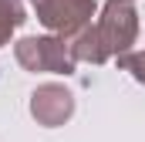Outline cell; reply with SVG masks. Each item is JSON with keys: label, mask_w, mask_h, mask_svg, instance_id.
<instances>
[{"label": "cell", "mask_w": 145, "mask_h": 142, "mask_svg": "<svg viewBox=\"0 0 145 142\" xmlns=\"http://www.w3.org/2000/svg\"><path fill=\"white\" fill-rule=\"evenodd\" d=\"M14 58L24 71H47V74H71L78 58L71 51V41L61 34H44V37H20L14 44Z\"/></svg>", "instance_id": "cell-1"}, {"label": "cell", "mask_w": 145, "mask_h": 142, "mask_svg": "<svg viewBox=\"0 0 145 142\" xmlns=\"http://www.w3.org/2000/svg\"><path fill=\"white\" fill-rule=\"evenodd\" d=\"M98 34L108 51V58H118L125 51H132L135 37H138V10L135 0H105L101 17H98Z\"/></svg>", "instance_id": "cell-2"}, {"label": "cell", "mask_w": 145, "mask_h": 142, "mask_svg": "<svg viewBox=\"0 0 145 142\" xmlns=\"http://www.w3.org/2000/svg\"><path fill=\"white\" fill-rule=\"evenodd\" d=\"M118 68L128 71L135 81L145 85V51H125V54H118Z\"/></svg>", "instance_id": "cell-7"}, {"label": "cell", "mask_w": 145, "mask_h": 142, "mask_svg": "<svg viewBox=\"0 0 145 142\" xmlns=\"http://www.w3.org/2000/svg\"><path fill=\"white\" fill-rule=\"evenodd\" d=\"M71 41V51L78 61H88V64H105L108 61V51H105V44H101V34H98V24H88V27H81Z\"/></svg>", "instance_id": "cell-5"}, {"label": "cell", "mask_w": 145, "mask_h": 142, "mask_svg": "<svg viewBox=\"0 0 145 142\" xmlns=\"http://www.w3.org/2000/svg\"><path fill=\"white\" fill-rule=\"evenodd\" d=\"M31 7L37 10V20L61 37H74L81 27L91 24L98 10L95 0H31Z\"/></svg>", "instance_id": "cell-3"}, {"label": "cell", "mask_w": 145, "mask_h": 142, "mask_svg": "<svg viewBox=\"0 0 145 142\" xmlns=\"http://www.w3.org/2000/svg\"><path fill=\"white\" fill-rule=\"evenodd\" d=\"M31 115L37 118V125L57 129V125H64L74 115V95L64 85H57V81L37 85L34 95H31Z\"/></svg>", "instance_id": "cell-4"}, {"label": "cell", "mask_w": 145, "mask_h": 142, "mask_svg": "<svg viewBox=\"0 0 145 142\" xmlns=\"http://www.w3.org/2000/svg\"><path fill=\"white\" fill-rule=\"evenodd\" d=\"M27 20L24 0H0V47L10 41V34Z\"/></svg>", "instance_id": "cell-6"}]
</instances>
